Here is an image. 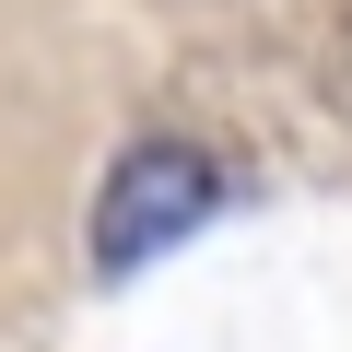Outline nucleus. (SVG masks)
Masks as SVG:
<instances>
[{
    "label": "nucleus",
    "mask_w": 352,
    "mask_h": 352,
    "mask_svg": "<svg viewBox=\"0 0 352 352\" xmlns=\"http://www.w3.org/2000/svg\"><path fill=\"white\" fill-rule=\"evenodd\" d=\"M188 223H212V164L188 141H129L118 176H106V200H94V270H141Z\"/></svg>",
    "instance_id": "nucleus-1"
}]
</instances>
